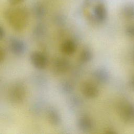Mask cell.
I'll return each instance as SVG.
<instances>
[{"instance_id": "obj_1", "label": "cell", "mask_w": 134, "mask_h": 134, "mask_svg": "<svg viewBox=\"0 0 134 134\" xmlns=\"http://www.w3.org/2000/svg\"><path fill=\"white\" fill-rule=\"evenodd\" d=\"M5 16L8 24L16 30L23 29L28 22V13L23 7L9 8L6 11Z\"/></svg>"}, {"instance_id": "obj_2", "label": "cell", "mask_w": 134, "mask_h": 134, "mask_svg": "<svg viewBox=\"0 0 134 134\" xmlns=\"http://www.w3.org/2000/svg\"><path fill=\"white\" fill-rule=\"evenodd\" d=\"M84 7L91 8L92 13H86L89 20L96 23L104 22L107 18V9L102 0H84Z\"/></svg>"}, {"instance_id": "obj_3", "label": "cell", "mask_w": 134, "mask_h": 134, "mask_svg": "<svg viewBox=\"0 0 134 134\" xmlns=\"http://www.w3.org/2000/svg\"><path fill=\"white\" fill-rule=\"evenodd\" d=\"M26 96V89L20 83L13 85L8 91V98L14 103H20Z\"/></svg>"}, {"instance_id": "obj_4", "label": "cell", "mask_w": 134, "mask_h": 134, "mask_svg": "<svg viewBox=\"0 0 134 134\" xmlns=\"http://www.w3.org/2000/svg\"><path fill=\"white\" fill-rule=\"evenodd\" d=\"M119 116L123 121L131 122L134 120V106L128 103H121L118 108Z\"/></svg>"}, {"instance_id": "obj_5", "label": "cell", "mask_w": 134, "mask_h": 134, "mask_svg": "<svg viewBox=\"0 0 134 134\" xmlns=\"http://www.w3.org/2000/svg\"><path fill=\"white\" fill-rule=\"evenodd\" d=\"M81 91L82 94L88 98L97 97L99 94V89L95 84L90 81H85L81 85Z\"/></svg>"}, {"instance_id": "obj_6", "label": "cell", "mask_w": 134, "mask_h": 134, "mask_svg": "<svg viewBox=\"0 0 134 134\" xmlns=\"http://www.w3.org/2000/svg\"><path fill=\"white\" fill-rule=\"evenodd\" d=\"M30 60L33 65L39 69H44L48 64V59L44 54L41 52L35 51L31 53Z\"/></svg>"}, {"instance_id": "obj_7", "label": "cell", "mask_w": 134, "mask_h": 134, "mask_svg": "<svg viewBox=\"0 0 134 134\" xmlns=\"http://www.w3.org/2000/svg\"><path fill=\"white\" fill-rule=\"evenodd\" d=\"M53 71L59 74H63L69 70L70 63L68 60L63 58H58L53 63Z\"/></svg>"}, {"instance_id": "obj_8", "label": "cell", "mask_w": 134, "mask_h": 134, "mask_svg": "<svg viewBox=\"0 0 134 134\" xmlns=\"http://www.w3.org/2000/svg\"><path fill=\"white\" fill-rule=\"evenodd\" d=\"M10 48L14 54L21 55L25 51V45L21 40L18 39H13L10 42Z\"/></svg>"}, {"instance_id": "obj_9", "label": "cell", "mask_w": 134, "mask_h": 134, "mask_svg": "<svg viewBox=\"0 0 134 134\" xmlns=\"http://www.w3.org/2000/svg\"><path fill=\"white\" fill-rule=\"evenodd\" d=\"M76 49V45L75 43L71 40H66L64 41L61 45V50L65 54H72L74 53Z\"/></svg>"}, {"instance_id": "obj_10", "label": "cell", "mask_w": 134, "mask_h": 134, "mask_svg": "<svg viewBox=\"0 0 134 134\" xmlns=\"http://www.w3.org/2000/svg\"><path fill=\"white\" fill-rule=\"evenodd\" d=\"M77 125L80 129L83 131H89L93 128V122L88 117L83 116L79 118Z\"/></svg>"}, {"instance_id": "obj_11", "label": "cell", "mask_w": 134, "mask_h": 134, "mask_svg": "<svg viewBox=\"0 0 134 134\" xmlns=\"http://www.w3.org/2000/svg\"><path fill=\"white\" fill-rule=\"evenodd\" d=\"M47 118L50 123L53 126H58L61 122V117L57 110L50 109L48 112Z\"/></svg>"}, {"instance_id": "obj_12", "label": "cell", "mask_w": 134, "mask_h": 134, "mask_svg": "<svg viewBox=\"0 0 134 134\" xmlns=\"http://www.w3.org/2000/svg\"><path fill=\"white\" fill-rule=\"evenodd\" d=\"M93 76L96 80L100 83H105L109 78L108 72L104 69H98L94 73Z\"/></svg>"}, {"instance_id": "obj_13", "label": "cell", "mask_w": 134, "mask_h": 134, "mask_svg": "<svg viewBox=\"0 0 134 134\" xmlns=\"http://www.w3.org/2000/svg\"><path fill=\"white\" fill-rule=\"evenodd\" d=\"M32 10L35 16L37 18H42L46 14V8L40 2H37L34 4Z\"/></svg>"}, {"instance_id": "obj_14", "label": "cell", "mask_w": 134, "mask_h": 134, "mask_svg": "<svg viewBox=\"0 0 134 134\" xmlns=\"http://www.w3.org/2000/svg\"><path fill=\"white\" fill-rule=\"evenodd\" d=\"M92 55L91 51L87 48H85L81 52L79 55V60L82 63H86L91 60Z\"/></svg>"}, {"instance_id": "obj_15", "label": "cell", "mask_w": 134, "mask_h": 134, "mask_svg": "<svg viewBox=\"0 0 134 134\" xmlns=\"http://www.w3.org/2000/svg\"><path fill=\"white\" fill-rule=\"evenodd\" d=\"M124 16L128 19L134 18V6L132 5H127L122 9Z\"/></svg>"}, {"instance_id": "obj_16", "label": "cell", "mask_w": 134, "mask_h": 134, "mask_svg": "<svg viewBox=\"0 0 134 134\" xmlns=\"http://www.w3.org/2000/svg\"><path fill=\"white\" fill-rule=\"evenodd\" d=\"M126 33L129 37L134 38V24L130 25L127 27Z\"/></svg>"}, {"instance_id": "obj_17", "label": "cell", "mask_w": 134, "mask_h": 134, "mask_svg": "<svg viewBox=\"0 0 134 134\" xmlns=\"http://www.w3.org/2000/svg\"><path fill=\"white\" fill-rule=\"evenodd\" d=\"M24 0H8L9 3L12 6H16L21 3Z\"/></svg>"}, {"instance_id": "obj_18", "label": "cell", "mask_w": 134, "mask_h": 134, "mask_svg": "<svg viewBox=\"0 0 134 134\" xmlns=\"http://www.w3.org/2000/svg\"><path fill=\"white\" fill-rule=\"evenodd\" d=\"M63 88L64 90L65 91H66V92H69V91H71V89L72 88V86H71L69 83H65V85H64Z\"/></svg>"}, {"instance_id": "obj_19", "label": "cell", "mask_w": 134, "mask_h": 134, "mask_svg": "<svg viewBox=\"0 0 134 134\" xmlns=\"http://www.w3.org/2000/svg\"><path fill=\"white\" fill-rule=\"evenodd\" d=\"M4 34H5V32H4V31L3 30V28L1 27V28H0V35H1L0 36H1V39H2L3 37H4Z\"/></svg>"}, {"instance_id": "obj_20", "label": "cell", "mask_w": 134, "mask_h": 134, "mask_svg": "<svg viewBox=\"0 0 134 134\" xmlns=\"http://www.w3.org/2000/svg\"><path fill=\"white\" fill-rule=\"evenodd\" d=\"M131 85L132 86V87H134V78H133L132 80H131Z\"/></svg>"}, {"instance_id": "obj_21", "label": "cell", "mask_w": 134, "mask_h": 134, "mask_svg": "<svg viewBox=\"0 0 134 134\" xmlns=\"http://www.w3.org/2000/svg\"><path fill=\"white\" fill-rule=\"evenodd\" d=\"M133 62H134V55H133Z\"/></svg>"}]
</instances>
